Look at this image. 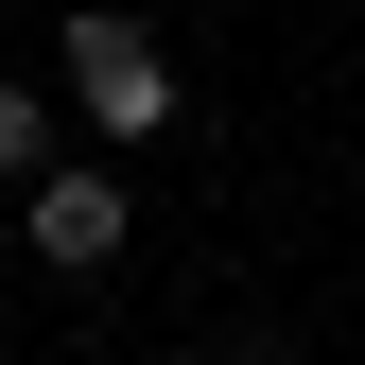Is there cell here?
Instances as JSON below:
<instances>
[{
    "label": "cell",
    "mask_w": 365,
    "mask_h": 365,
    "mask_svg": "<svg viewBox=\"0 0 365 365\" xmlns=\"http://www.w3.org/2000/svg\"><path fill=\"white\" fill-rule=\"evenodd\" d=\"M53 70H70V105H87V140H105V157L174 140V53H157V18L87 0V18H53Z\"/></svg>",
    "instance_id": "1"
},
{
    "label": "cell",
    "mask_w": 365,
    "mask_h": 365,
    "mask_svg": "<svg viewBox=\"0 0 365 365\" xmlns=\"http://www.w3.org/2000/svg\"><path fill=\"white\" fill-rule=\"evenodd\" d=\"M122 226H140V192H122V174H35V192H18V244L53 261V279H105Z\"/></svg>",
    "instance_id": "2"
},
{
    "label": "cell",
    "mask_w": 365,
    "mask_h": 365,
    "mask_svg": "<svg viewBox=\"0 0 365 365\" xmlns=\"http://www.w3.org/2000/svg\"><path fill=\"white\" fill-rule=\"evenodd\" d=\"M174 365H226V348H174Z\"/></svg>",
    "instance_id": "3"
},
{
    "label": "cell",
    "mask_w": 365,
    "mask_h": 365,
    "mask_svg": "<svg viewBox=\"0 0 365 365\" xmlns=\"http://www.w3.org/2000/svg\"><path fill=\"white\" fill-rule=\"evenodd\" d=\"M0 18H18V0H0Z\"/></svg>",
    "instance_id": "4"
}]
</instances>
